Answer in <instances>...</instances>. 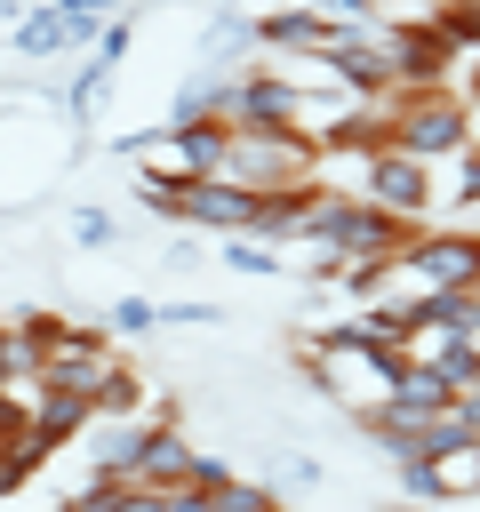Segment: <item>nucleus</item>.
<instances>
[{"instance_id":"nucleus-11","label":"nucleus","mask_w":480,"mask_h":512,"mask_svg":"<svg viewBox=\"0 0 480 512\" xmlns=\"http://www.w3.org/2000/svg\"><path fill=\"white\" fill-rule=\"evenodd\" d=\"M88 24L96 16H80V8H56V0H40L24 24H16V48L24 56H64V48H80L88 40Z\"/></svg>"},{"instance_id":"nucleus-12","label":"nucleus","mask_w":480,"mask_h":512,"mask_svg":"<svg viewBox=\"0 0 480 512\" xmlns=\"http://www.w3.org/2000/svg\"><path fill=\"white\" fill-rule=\"evenodd\" d=\"M360 432L392 456V464H424L432 456V416H408V408H376V416H360Z\"/></svg>"},{"instance_id":"nucleus-6","label":"nucleus","mask_w":480,"mask_h":512,"mask_svg":"<svg viewBox=\"0 0 480 512\" xmlns=\"http://www.w3.org/2000/svg\"><path fill=\"white\" fill-rule=\"evenodd\" d=\"M384 48H392L400 88H448V80H456V64H464V48H456L432 16H416V24H384Z\"/></svg>"},{"instance_id":"nucleus-5","label":"nucleus","mask_w":480,"mask_h":512,"mask_svg":"<svg viewBox=\"0 0 480 512\" xmlns=\"http://www.w3.org/2000/svg\"><path fill=\"white\" fill-rule=\"evenodd\" d=\"M360 200H376V208H392V216H408V224H432V208H440V168L392 144V152H376V160L360 168Z\"/></svg>"},{"instance_id":"nucleus-13","label":"nucleus","mask_w":480,"mask_h":512,"mask_svg":"<svg viewBox=\"0 0 480 512\" xmlns=\"http://www.w3.org/2000/svg\"><path fill=\"white\" fill-rule=\"evenodd\" d=\"M192 464H200V448L176 424H160L152 448H144V464H136V488H192Z\"/></svg>"},{"instance_id":"nucleus-19","label":"nucleus","mask_w":480,"mask_h":512,"mask_svg":"<svg viewBox=\"0 0 480 512\" xmlns=\"http://www.w3.org/2000/svg\"><path fill=\"white\" fill-rule=\"evenodd\" d=\"M256 504H272V488H264V480H240V472L208 496V512H256Z\"/></svg>"},{"instance_id":"nucleus-2","label":"nucleus","mask_w":480,"mask_h":512,"mask_svg":"<svg viewBox=\"0 0 480 512\" xmlns=\"http://www.w3.org/2000/svg\"><path fill=\"white\" fill-rule=\"evenodd\" d=\"M384 112H392V144L416 152V160H432V168L456 160L472 144V128H480L472 96H456V88H400Z\"/></svg>"},{"instance_id":"nucleus-22","label":"nucleus","mask_w":480,"mask_h":512,"mask_svg":"<svg viewBox=\"0 0 480 512\" xmlns=\"http://www.w3.org/2000/svg\"><path fill=\"white\" fill-rule=\"evenodd\" d=\"M320 8H328V16H344V24H376V8H384V0H320Z\"/></svg>"},{"instance_id":"nucleus-8","label":"nucleus","mask_w":480,"mask_h":512,"mask_svg":"<svg viewBox=\"0 0 480 512\" xmlns=\"http://www.w3.org/2000/svg\"><path fill=\"white\" fill-rule=\"evenodd\" d=\"M336 40H344V16H328L320 0H312V8L256 16V48H272V56H328Z\"/></svg>"},{"instance_id":"nucleus-10","label":"nucleus","mask_w":480,"mask_h":512,"mask_svg":"<svg viewBox=\"0 0 480 512\" xmlns=\"http://www.w3.org/2000/svg\"><path fill=\"white\" fill-rule=\"evenodd\" d=\"M408 328H416V312H408L400 296H376V304H360L352 320H336V336H344V344H368V352H392V360H400Z\"/></svg>"},{"instance_id":"nucleus-14","label":"nucleus","mask_w":480,"mask_h":512,"mask_svg":"<svg viewBox=\"0 0 480 512\" xmlns=\"http://www.w3.org/2000/svg\"><path fill=\"white\" fill-rule=\"evenodd\" d=\"M464 392L448 384V376H432V368H400V384H392V400L384 408H408V416H448Z\"/></svg>"},{"instance_id":"nucleus-20","label":"nucleus","mask_w":480,"mask_h":512,"mask_svg":"<svg viewBox=\"0 0 480 512\" xmlns=\"http://www.w3.org/2000/svg\"><path fill=\"white\" fill-rule=\"evenodd\" d=\"M112 328H120V336H144V328H160V312H152L144 296H120V304H112Z\"/></svg>"},{"instance_id":"nucleus-1","label":"nucleus","mask_w":480,"mask_h":512,"mask_svg":"<svg viewBox=\"0 0 480 512\" xmlns=\"http://www.w3.org/2000/svg\"><path fill=\"white\" fill-rule=\"evenodd\" d=\"M296 368H304V384H312V392H328V400H336L352 424H360V416H376V408L392 400V384H400V360H392V352L344 344L336 328L296 336Z\"/></svg>"},{"instance_id":"nucleus-4","label":"nucleus","mask_w":480,"mask_h":512,"mask_svg":"<svg viewBox=\"0 0 480 512\" xmlns=\"http://www.w3.org/2000/svg\"><path fill=\"white\" fill-rule=\"evenodd\" d=\"M400 304H416V296H432V288H472L480 296V232H440V224H424L408 248H400Z\"/></svg>"},{"instance_id":"nucleus-15","label":"nucleus","mask_w":480,"mask_h":512,"mask_svg":"<svg viewBox=\"0 0 480 512\" xmlns=\"http://www.w3.org/2000/svg\"><path fill=\"white\" fill-rule=\"evenodd\" d=\"M40 464H48V448L32 440V424H8V432H0V504H8Z\"/></svg>"},{"instance_id":"nucleus-16","label":"nucleus","mask_w":480,"mask_h":512,"mask_svg":"<svg viewBox=\"0 0 480 512\" xmlns=\"http://www.w3.org/2000/svg\"><path fill=\"white\" fill-rule=\"evenodd\" d=\"M96 416H152V384H144V376L120 360V368L96 384Z\"/></svg>"},{"instance_id":"nucleus-7","label":"nucleus","mask_w":480,"mask_h":512,"mask_svg":"<svg viewBox=\"0 0 480 512\" xmlns=\"http://www.w3.org/2000/svg\"><path fill=\"white\" fill-rule=\"evenodd\" d=\"M184 224H208V232H264V192L248 184H224V176H200L184 184Z\"/></svg>"},{"instance_id":"nucleus-3","label":"nucleus","mask_w":480,"mask_h":512,"mask_svg":"<svg viewBox=\"0 0 480 512\" xmlns=\"http://www.w3.org/2000/svg\"><path fill=\"white\" fill-rule=\"evenodd\" d=\"M24 320H32V336H40V376L96 400V384L120 368L112 336H104V328H80V320H56V312H24Z\"/></svg>"},{"instance_id":"nucleus-17","label":"nucleus","mask_w":480,"mask_h":512,"mask_svg":"<svg viewBox=\"0 0 480 512\" xmlns=\"http://www.w3.org/2000/svg\"><path fill=\"white\" fill-rule=\"evenodd\" d=\"M440 192L456 208H480V144H464L456 160H440Z\"/></svg>"},{"instance_id":"nucleus-18","label":"nucleus","mask_w":480,"mask_h":512,"mask_svg":"<svg viewBox=\"0 0 480 512\" xmlns=\"http://www.w3.org/2000/svg\"><path fill=\"white\" fill-rule=\"evenodd\" d=\"M224 264H232V272H248V280H272V272H280L272 240H256V232H232V240H224Z\"/></svg>"},{"instance_id":"nucleus-21","label":"nucleus","mask_w":480,"mask_h":512,"mask_svg":"<svg viewBox=\"0 0 480 512\" xmlns=\"http://www.w3.org/2000/svg\"><path fill=\"white\" fill-rule=\"evenodd\" d=\"M72 232H80L88 248H104V240H112V216H96V208H80V216H72Z\"/></svg>"},{"instance_id":"nucleus-24","label":"nucleus","mask_w":480,"mask_h":512,"mask_svg":"<svg viewBox=\"0 0 480 512\" xmlns=\"http://www.w3.org/2000/svg\"><path fill=\"white\" fill-rule=\"evenodd\" d=\"M472 144H480V128H472Z\"/></svg>"},{"instance_id":"nucleus-23","label":"nucleus","mask_w":480,"mask_h":512,"mask_svg":"<svg viewBox=\"0 0 480 512\" xmlns=\"http://www.w3.org/2000/svg\"><path fill=\"white\" fill-rule=\"evenodd\" d=\"M256 512H288V504H280V496H272V504H256Z\"/></svg>"},{"instance_id":"nucleus-9","label":"nucleus","mask_w":480,"mask_h":512,"mask_svg":"<svg viewBox=\"0 0 480 512\" xmlns=\"http://www.w3.org/2000/svg\"><path fill=\"white\" fill-rule=\"evenodd\" d=\"M24 424H32V440L56 456V448H72V440L96 424V400H88V392H64V384H48V376H40V392H32V408H24Z\"/></svg>"}]
</instances>
